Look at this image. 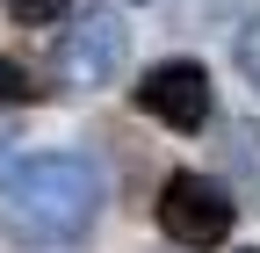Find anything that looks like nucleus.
Returning a JSON list of instances; mask_svg holds the SVG:
<instances>
[{"instance_id": "1", "label": "nucleus", "mask_w": 260, "mask_h": 253, "mask_svg": "<svg viewBox=\"0 0 260 253\" xmlns=\"http://www.w3.org/2000/svg\"><path fill=\"white\" fill-rule=\"evenodd\" d=\"M102 167L87 152H29L0 174V232L22 246H65L102 217Z\"/></svg>"}, {"instance_id": "2", "label": "nucleus", "mask_w": 260, "mask_h": 253, "mask_svg": "<svg viewBox=\"0 0 260 253\" xmlns=\"http://www.w3.org/2000/svg\"><path fill=\"white\" fill-rule=\"evenodd\" d=\"M232 217H239V203L224 196L210 174H167V188H159V225H167V239L188 246V253L224 246L232 239Z\"/></svg>"}, {"instance_id": "3", "label": "nucleus", "mask_w": 260, "mask_h": 253, "mask_svg": "<svg viewBox=\"0 0 260 253\" xmlns=\"http://www.w3.org/2000/svg\"><path fill=\"white\" fill-rule=\"evenodd\" d=\"M130 58V29L116 15H80L73 29L58 37V73L65 87H109Z\"/></svg>"}, {"instance_id": "4", "label": "nucleus", "mask_w": 260, "mask_h": 253, "mask_svg": "<svg viewBox=\"0 0 260 253\" xmlns=\"http://www.w3.org/2000/svg\"><path fill=\"white\" fill-rule=\"evenodd\" d=\"M138 109L152 123H167V131H203L210 123V73L195 58H167V66H152L138 80Z\"/></svg>"}, {"instance_id": "5", "label": "nucleus", "mask_w": 260, "mask_h": 253, "mask_svg": "<svg viewBox=\"0 0 260 253\" xmlns=\"http://www.w3.org/2000/svg\"><path fill=\"white\" fill-rule=\"evenodd\" d=\"M65 8H73V0H8V15H15V22H29V29H44V22H58Z\"/></svg>"}, {"instance_id": "6", "label": "nucleus", "mask_w": 260, "mask_h": 253, "mask_svg": "<svg viewBox=\"0 0 260 253\" xmlns=\"http://www.w3.org/2000/svg\"><path fill=\"white\" fill-rule=\"evenodd\" d=\"M239 73H246V80L260 87V15H253V22L239 29Z\"/></svg>"}, {"instance_id": "7", "label": "nucleus", "mask_w": 260, "mask_h": 253, "mask_svg": "<svg viewBox=\"0 0 260 253\" xmlns=\"http://www.w3.org/2000/svg\"><path fill=\"white\" fill-rule=\"evenodd\" d=\"M29 94H37V87H29V73L15 66V58H0V102H29Z\"/></svg>"}, {"instance_id": "8", "label": "nucleus", "mask_w": 260, "mask_h": 253, "mask_svg": "<svg viewBox=\"0 0 260 253\" xmlns=\"http://www.w3.org/2000/svg\"><path fill=\"white\" fill-rule=\"evenodd\" d=\"M246 253H260V246H246Z\"/></svg>"}]
</instances>
